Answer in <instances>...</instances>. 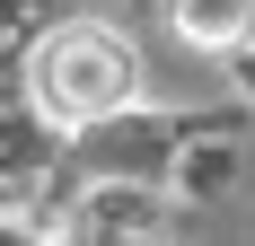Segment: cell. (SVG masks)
<instances>
[{"label": "cell", "instance_id": "1", "mask_svg": "<svg viewBox=\"0 0 255 246\" xmlns=\"http://www.w3.org/2000/svg\"><path fill=\"white\" fill-rule=\"evenodd\" d=\"M26 97H35V115L53 132H97V123H115L141 97V53H132L124 26L71 18L26 53Z\"/></svg>", "mask_w": 255, "mask_h": 246}, {"label": "cell", "instance_id": "2", "mask_svg": "<svg viewBox=\"0 0 255 246\" xmlns=\"http://www.w3.org/2000/svg\"><path fill=\"white\" fill-rule=\"evenodd\" d=\"M194 53H255V0H167Z\"/></svg>", "mask_w": 255, "mask_h": 246}, {"label": "cell", "instance_id": "3", "mask_svg": "<svg viewBox=\"0 0 255 246\" xmlns=\"http://www.w3.org/2000/svg\"><path fill=\"white\" fill-rule=\"evenodd\" d=\"M238 71H247V88H255V53H238Z\"/></svg>", "mask_w": 255, "mask_h": 246}]
</instances>
